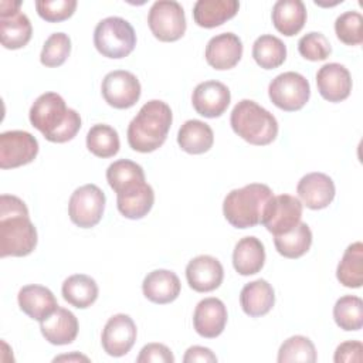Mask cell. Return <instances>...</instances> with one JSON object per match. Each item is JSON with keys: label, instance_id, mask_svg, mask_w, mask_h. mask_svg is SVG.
<instances>
[{"label": "cell", "instance_id": "d6a6232c", "mask_svg": "<svg viewBox=\"0 0 363 363\" xmlns=\"http://www.w3.org/2000/svg\"><path fill=\"white\" fill-rule=\"evenodd\" d=\"M277 251L285 258H299L308 252L312 244V231L306 223L299 221L289 233L275 235Z\"/></svg>", "mask_w": 363, "mask_h": 363}, {"label": "cell", "instance_id": "2e32d148", "mask_svg": "<svg viewBox=\"0 0 363 363\" xmlns=\"http://www.w3.org/2000/svg\"><path fill=\"white\" fill-rule=\"evenodd\" d=\"M187 284L196 292L217 289L224 278L221 262L211 255H197L186 267Z\"/></svg>", "mask_w": 363, "mask_h": 363}, {"label": "cell", "instance_id": "83f0119b", "mask_svg": "<svg viewBox=\"0 0 363 363\" xmlns=\"http://www.w3.org/2000/svg\"><path fill=\"white\" fill-rule=\"evenodd\" d=\"M274 27L284 35L298 34L306 21V7L301 0H278L272 7Z\"/></svg>", "mask_w": 363, "mask_h": 363}, {"label": "cell", "instance_id": "ee69618b", "mask_svg": "<svg viewBox=\"0 0 363 363\" xmlns=\"http://www.w3.org/2000/svg\"><path fill=\"white\" fill-rule=\"evenodd\" d=\"M184 363H216L217 356L204 346H191L186 350V354L183 357Z\"/></svg>", "mask_w": 363, "mask_h": 363}, {"label": "cell", "instance_id": "6da1fadb", "mask_svg": "<svg viewBox=\"0 0 363 363\" xmlns=\"http://www.w3.org/2000/svg\"><path fill=\"white\" fill-rule=\"evenodd\" d=\"M37 245V230L26 203L17 196L0 197V257H26Z\"/></svg>", "mask_w": 363, "mask_h": 363}, {"label": "cell", "instance_id": "9c48e42d", "mask_svg": "<svg viewBox=\"0 0 363 363\" xmlns=\"http://www.w3.org/2000/svg\"><path fill=\"white\" fill-rule=\"evenodd\" d=\"M105 193L96 184H84L74 190L68 203L71 221L81 228L95 227L105 210Z\"/></svg>", "mask_w": 363, "mask_h": 363}, {"label": "cell", "instance_id": "e575fe53", "mask_svg": "<svg viewBox=\"0 0 363 363\" xmlns=\"http://www.w3.org/2000/svg\"><path fill=\"white\" fill-rule=\"evenodd\" d=\"M86 147L98 157H112L121 147L119 135L112 126L106 123H96L86 133Z\"/></svg>", "mask_w": 363, "mask_h": 363}, {"label": "cell", "instance_id": "7a4b0ae2", "mask_svg": "<svg viewBox=\"0 0 363 363\" xmlns=\"http://www.w3.org/2000/svg\"><path fill=\"white\" fill-rule=\"evenodd\" d=\"M30 122L44 138L54 143H64L81 129L79 113L65 105L57 92L41 94L30 108Z\"/></svg>", "mask_w": 363, "mask_h": 363}, {"label": "cell", "instance_id": "277c9868", "mask_svg": "<svg viewBox=\"0 0 363 363\" xmlns=\"http://www.w3.org/2000/svg\"><path fill=\"white\" fill-rule=\"evenodd\" d=\"M272 190L262 183H250L231 190L223 203L225 220L235 228H250L261 223Z\"/></svg>", "mask_w": 363, "mask_h": 363}, {"label": "cell", "instance_id": "52a82bcc", "mask_svg": "<svg viewBox=\"0 0 363 363\" xmlns=\"http://www.w3.org/2000/svg\"><path fill=\"white\" fill-rule=\"evenodd\" d=\"M269 99L282 111L294 112L305 106L311 96L308 79L295 71L277 75L268 86Z\"/></svg>", "mask_w": 363, "mask_h": 363}, {"label": "cell", "instance_id": "7402d4cb", "mask_svg": "<svg viewBox=\"0 0 363 363\" xmlns=\"http://www.w3.org/2000/svg\"><path fill=\"white\" fill-rule=\"evenodd\" d=\"M180 288L179 277L169 269H155L149 272L142 282L143 295L150 302L159 305L173 302L179 296Z\"/></svg>", "mask_w": 363, "mask_h": 363}, {"label": "cell", "instance_id": "3957f363", "mask_svg": "<svg viewBox=\"0 0 363 363\" xmlns=\"http://www.w3.org/2000/svg\"><path fill=\"white\" fill-rule=\"evenodd\" d=\"M172 121V109L166 102L160 99L147 101L128 126L129 146L140 153L159 149L167 138Z\"/></svg>", "mask_w": 363, "mask_h": 363}, {"label": "cell", "instance_id": "8d00e7d4", "mask_svg": "<svg viewBox=\"0 0 363 363\" xmlns=\"http://www.w3.org/2000/svg\"><path fill=\"white\" fill-rule=\"evenodd\" d=\"M279 363H315L316 362V349L312 340L302 335H295L288 337L278 350Z\"/></svg>", "mask_w": 363, "mask_h": 363}, {"label": "cell", "instance_id": "8fae6325", "mask_svg": "<svg viewBox=\"0 0 363 363\" xmlns=\"http://www.w3.org/2000/svg\"><path fill=\"white\" fill-rule=\"evenodd\" d=\"M21 1H0V41L7 50H17L31 38L33 27L30 18L20 11Z\"/></svg>", "mask_w": 363, "mask_h": 363}, {"label": "cell", "instance_id": "7c38bea8", "mask_svg": "<svg viewBox=\"0 0 363 363\" xmlns=\"http://www.w3.org/2000/svg\"><path fill=\"white\" fill-rule=\"evenodd\" d=\"M101 91L108 105L128 109L139 101L142 88L136 75L125 69H115L104 77Z\"/></svg>", "mask_w": 363, "mask_h": 363}, {"label": "cell", "instance_id": "1f68e13d", "mask_svg": "<svg viewBox=\"0 0 363 363\" xmlns=\"http://www.w3.org/2000/svg\"><path fill=\"white\" fill-rule=\"evenodd\" d=\"M336 277L343 286L360 288L363 284V244H350L337 264Z\"/></svg>", "mask_w": 363, "mask_h": 363}, {"label": "cell", "instance_id": "836d02e7", "mask_svg": "<svg viewBox=\"0 0 363 363\" xmlns=\"http://www.w3.org/2000/svg\"><path fill=\"white\" fill-rule=\"evenodd\" d=\"M252 58L264 69L278 68L286 58V45L272 34H262L252 44Z\"/></svg>", "mask_w": 363, "mask_h": 363}, {"label": "cell", "instance_id": "4fadbf2b", "mask_svg": "<svg viewBox=\"0 0 363 363\" xmlns=\"http://www.w3.org/2000/svg\"><path fill=\"white\" fill-rule=\"evenodd\" d=\"M38 153V140L26 130H7L0 135V167L14 169L31 163Z\"/></svg>", "mask_w": 363, "mask_h": 363}, {"label": "cell", "instance_id": "f35d334b", "mask_svg": "<svg viewBox=\"0 0 363 363\" xmlns=\"http://www.w3.org/2000/svg\"><path fill=\"white\" fill-rule=\"evenodd\" d=\"M336 37L346 45H359L363 43V17L359 11L350 10L342 13L335 21Z\"/></svg>", "mask_w": 363, "mask_h": 363}, {"label": "cell", "instance_id": "5b68a950", "mask_svg": "<svg viewBox=\"0 0 363 363\" xmlns=\"http://www.w3.org/2000/svg\"><path fill=\"white\" fill-rule=\"evenodd\" d=\"M230 123L240 138L255 146L269 145L278 135L275 116L251 99H241L233 108Z\"/></svg>", "mask_w": 363, "mask_h": 363}, {"label": "cell", "instance_id": "ffe728a7", "mask_svg": "<svg viewBox=\"0 0 363 363\" xmlns=\"http://www.w3.org/2000/svg\"><path fill=\"white\" fill-rule=\"evenodd\" d=\"M227 323V309L218 298L201 299L193 313V326L196 332L207 339L217 337L223 333Z\"/></svg>", "mask_w": 363, "mask_h": 363}, {"label": "cell", "instance_id": "b9f144b4", "mask_svg": "<svg viewBox=\"0 0 363 363\" xmlns=\"http://www.w3.org/2000/svg\"><path fill=\"white\" fill-rule=\"evenodd\" d=\"M138 363H173L174 356L172 350L162 343H147L142 347Z\"/></svg>", "mask_w": 363, "mask_h": 363}, {"label": "cell", "instance_id": "f6af8a7d", "mask_svg": "<svg viewBox=\"0 0 363 363\" xmlns=\"http://www.w3.org/2000/svg\"><path fill=\"white\" fill-rule=\"evenodd\" d=\"M60 360H85V362H88V357H85V356H82V354H78V353H72V354H64V356H58V357H55L54 359V362H60Z\"/></svg>", "mask_w": 363, "mask_h": 363}, {"label": "cell", "instance_id": "f1b7e54d", "mask_svg": "<svg viewBox=\"0 0 363 363\" xmlns=\"http://www.w3.org/2000/svg\"><path fill=\"white\" fill-rule=\"evenodd\" d=\"M177 143L182 150L191 155H201L211 149L214 133L210 125L199 119L186 121L177 133Z\"/></svg>", "mask_w": 363, "mask_h": 363}, {"label": "cell", "instance_id": "603a6c76", "mask_svg": "<svg viewBox=\"0 0 363 363\" xmlns=\"http://www.w3.org/2000/svg\"><path fill=\"white\" fill-rule=\"evenodd\" d=\"M20 309L34 320L41 322L51 315L57 308V299L54 294L43 285H26L18 291L17 295Z\"/></svg>", "mask_w": 363, "mask_h": 363}, {"label": "cell", "instance_id": "d590c367", "mask_svg": "<svg viewBox=\"0 0 363 363\" xmlns=\"http://www.w3.org/2000/svg\"><path fill=\"white\" fill-rule=\"evenodd\" d=\"M333 319L343 330H359L363 326V302L359 296H340L333 306Z\"/></svg>", "mask_w": 363, "mask_h": 363}, {"label": "cell", "instance_id": "cb8c5ba5", "mask_svg": "<svg viewBox=\"0 0 363 363\" xmlns=\"http://www.w3.org/2000/svg\"><path fill=\"white\" fill-rule=\"evenodd\" d=\"M240 303L248 316H264L272 309L275 303L274 288L265 279H255L248 282L240 292Z\"/></svg>", "mask_w": 363, "mask_h": 363}, {"label": "cell", "instance_id": "30bf717a", "mask_svg": "<svg viewBox=\"0 0 363 363\" xmlns=\"http://www.w3.org/2000/svg\"><path fill=\"white\" fill-rule=\"evenodd\" d=\"M302 217V203L291 194L272 196L265 206L261 223L274 235L289 233Z\"/></svg>", "mask_w": 363, "mask_h": 363}, {"label": "cell", "instance_id": "9a60e30c", "mask_svg": "<svg viewBox=\"0 0 363 363\" xmlns=\"http://www.w3.org/2000/svg\"><path fill=\"white\" fill-rule=\"evenodd\" d=\"M231 101V94L227 85L220 81L200 82L191 95V104L196 112L204 118L221 116Z\"/></svg>", "mask_w": 363, "mask_h": 363}, {"label": "cell", "instance_id": "7bdbcfd3", "mask_svg": "<svg viewBox=\"0 0 363 363\" xmlns=\"http://www.w3.org/2000/svg\"><path fill=\"white\" fill-rule=\"evenodd\" d=\"M335 363H362L363 362V345L359 340H346L340 343L333 356Z\"/></svg>", "mask_w": 363, "mask_h": 363}, {"label": "cell", "instance_id": "4316f807", "mask_svg": "<svg viewBox=\"0 0 363 363\" xmlns=\"http://www.w3.org/2000/svg\"><path fill=\"white\" fill-rule=\"evenodd\" d=\"M238 9L237 0H197L193 7V18L197 26L213 28L233 18Z\"/></svg>", "mask_w": 363, "mask_h": 363}, {"label": "cell", "instance_id": "484cf974", "mask_svg": "<svg viewBox=\"0 0 363 363\" xmlns=\"http://www.w3.org/2000/svg\"><path fill=\"white\" fill-rule=\"evenodd\" d=\"M155 203V191L146 182L116 194V206L122 216L130 220L145 217Z\"/></svg>", "mask_w": 363, "mask_h": 363}, {"label": "cell", "instance_id": "8992f818", "mask_svg": "<svg viewBox=\"0 0 363 363\" xmlns=\"http://www.w3.org/2000/svg\"><path fill=\"white\" fill-rule=\"evenodd\" d=\"M95 48L108 58H123L136 45V34L132 24L118 16L102 18L94 30Z\"/></svg>", "mask_w": 363, "mask_h": 363}, {"label": "cell", "instance_id": "5bb4252c", "mask_svg": "<svg viewBox=\"0 0 363 363\" xmlns=\"http://www.w3.org/2000/svg\"><path fill=\"white\" fill-rule=\"evenodd\" d=\"M136 325L129 315L116 313L108 319L104 326L101 342L104 350L113 357L125 356L135 345Z\"/></svg>", "mask_w": 363, "mask_h": 363}, {"label": "cell", "instance_id": "ab89813d", "mask_svg": "<svg viewBox=\"0 0 363 363\" xmlns=\"http://www.w3.org/2000/svg\"><path fill=\"white\" fill-rule=\"evenodd\" d=\"M298 51L305 60L322 61L330 55L332 47L325 34L319 31H311L299 38Z\"/></svg>", "mask_w": 363, "mask_h": 363}, {"label": "cell", "instance_id": "74e56055", "mask_svg": "<svg viewBox=\"0 0 363 363\" xmlns=\"http://www.w3.org/2000/svg\"><path fill=\"white\" fill-rule=\"evenodd\" d=\"M71 52V40L65 33H52L44 43L40 61L45 67L62 65Z\"/></svg>", "mask_w": 363, "mask_h": 363}, {"label": "cell", "instance_id": "e0dca14e", "mask_svg": "<svg viewBox=\"0 0 363 363\" xmlns=\"http://www.w3.org/2000/svg\"><path fill=\"white\" fill-rule=\"evenodd\" d=\"M206 61L214 69H230L242 57L241 38L234 33H221L211 37L204 51Z\"/></svg>", "mask_w": 363, "mask_h": 363}, {"label": "cell", "instance_id": "60d3db41", "mask_svg": "<svg viewBox=\"0 0 363 363\" xmlns=\"http://www.w3.org/2000/svg\"><path fill=\"white\" fill-rule=\"evenodd\" d=\"M37 13L48 23H58L71 17L77 9V0H37Z\"/></svg>", "mask_w": 363, "mask_h": 363}, {"label": "cell", "instance_id": "f546056e", "mask_svg": "<svg viewBox=\"0 0 363 363\" xmlns=\"http://www.w3.org/2000/svg\"><path fill=\"white\" fill-rule=\"evenodd\" d=\"M62 298L78 309L91 306L98 298V285L94 278L85 274H75L62 282Z\"/></svg>", "mask_w": 363, "mask_h": 363}, {"label": "cell", "instance_id": "d6986e66", "mask_svg": "<svg viewBox=\"0 0 363 363\" xmlns=\"http://www.w3.org/2000/svg\"><path fill=\"white\" fill-rule=\"evenodd\" d=\"M296 193L308 208L322 210L332 203L336 190L333 180L328 174L312 172L298 182Z\"/></svg>", "mask_w": 363, "mask_h": 363}, {"label": "cell", "instance_id": "d4e9b609", "mask_svg": "<svg viewBox=\"0 0 363 363\" xmlns=\"http://www.w3.org/2000/svg\"><path fill=\"white\" fill-rule=\"evenodd\" d=\"M265 262V248L261 240L248 235L241 238L233 251V265L240 275H254L259 272Z\"/></svg>", "mask_w": 363, "mask_h": 363}, {"label": "cell", "instance_id": "4dcf8cb0", "mask_svg": "<svg viewBox=\"0 0 363 363\" xmlns=\"http://www.w3.org/2000/svg\"><path fill=\"white\" fill-rule=\"evenodd\" d=\"M106 180L116 194L146 182L142 166L129 159H119L111 163L106 169Z\"/></svg>", "mask_w": 363, "mask_h": 363}, {"label": "cell", "instance_id": "ac0fdd59", "mask_svg": "<svg viewBox=\"0 0 363 363\" xmlns=\"http://www.w3.org/2000/svg\"><path fill=\"white\" fill-rule=\"evenodd\" d=\"M316 86L326 101L340 102L346 99L352 91L350 72L339 62L325 64L316 72Z\"/></svg>", "mask_w": 363, "mask_h": 363}, {"label": "cell", "instance_id": "44dd1931", "mask_svg": "<svg viewBox=\"0 0 363 363\" xmlns=\"http://www.w3.org/2000/svg\"><path fill=\"white\" fill-rule=\"evenodd\" d=\"M40 329L45 340L51 345H69L78 335V319L71 311L58 306L40 322Z\"/></svg>", "mask_w": 363, "mask_h": 363}, {"label": "cell", "instance_id": "ba28073f", "mask_svg": "<svg viewBox=\"0 0 363 363\" xmlns=\"http://www.w3.org/2000/svg\"><path fill=\"white\" fill-rule=\"evenodd\" d=\"M147 24L157 40L176 41L186 31L184 10L174 0H157L149 9Z\"/></svg>", "mask_w": 363, "mask_h": 363}]
</instances>
